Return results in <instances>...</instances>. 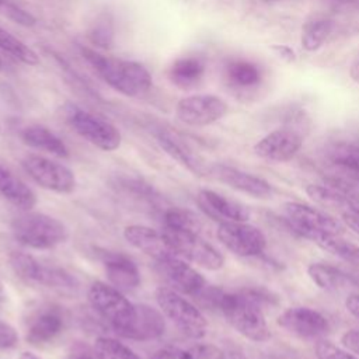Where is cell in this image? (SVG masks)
<instances>
[{"mask_svg":"<svg viewBox=\"0 0 359 359\" xmlns=\"http://www.w3.org/2000/svg\"><path fill=\"white\" fill-rule=\"evenodd\" d=\"M81 57L115 91L126 97H142L150 91V72L139 62L104 55L94 48L79 45Z\"/></svg>","mask_w":359,"mask_h":359,"instance_id":"6da1fadb","label":"cell"},{"mask_svg":"<svg viewBox=\"0 0 359 359\" xmlns=\"http://www.w3.org/2000/svg\"><path fill=\"white\" fill-rule=\"evenodd\" d=\"M271 297L257 289H244L233 293H222L217 299V307L227 323L243 337L254 342H264L271 338L264 316V302Z\"/></svg>","mask_w":359,"mask_h":359,"instance_id":"7a4b0ae2","label":"cell"},{"mask_svg":"<svg viewBox=\"0 0 359 359\" xmlns=\"http://www.w3.org/2000/svg\"><path fill=\"white\" fill-rule=\"evenodd\" d=\"M14 238L29 248L48 250L65 243L69 237L66 226L45 213L27 210L11 223Z\"/></svg>","mask_w":359,"mask_h":359,"instance_id":"3957f363","label":"cell"},{"mask_svg":"<svg viewBox=\"0 0 359 359\" xmlns=\"http://www.w3.org/2000/svg\"><path fill=\"white\" fill-rule=\"evenodd\" d=\"M87 297L91 307L123 338L135 321L136 304L129 302L121 290L104 282L93 283Z\"/></svg>","mask_w":359,"mask_h":359,"instance_id":"277c9868","label":"cell"},{"mask_svg":"<svg viewBox=\"0 0 359 359\" xmlns=\"http://www.w3.org/2000/svg\"><path fill=\"white\" fill-rule=\"evenodd\" d=\"M63 115L69 126L93 146L104 151H112L121 146V132L107 119L73 102L63 105Z\"/></svg>","mask_w":359,"mask_h":359,"instance_id":"5b68a950","label":"cell"},{"mask_svg":"<svg viewBox=\"0 0 359 359\" xmlns=\"http://www.w3.org/2000/svg\"><path fill=\"white\" fill-rule=\"evenodd\" d=\"M154 297L164 317H167L185 337L191 339H202L206 335V318L177 290L160 286L156 289Z\"/></svg>","mask_w":359,"mask_h":359,"instance_id":"8992f818","label":"cell"},{"mask_svg":"<svg viewBox=\"0 0 359 359\" xmlns=\"http://www.w3.org/2000/svg\"><path fill=\"white\" fill-rule=\"evenodd\" d=\"M282 215L292 231L307 240L320 233L344 234L345 231V226L341 220H337L325 210L306 203L285 202L282 205Z\"/></svg>","mask_w":359,"mask_h":359,"instance_id":"52a82bcc","label":"cell"},{"mask_svg":"<svg viewBox=\"0 0 359 359\" xmlns=\"http://www.w3.org/2000/svg\"><path fill=\"white\" fill-rule=\"evenodd\" d=\"M303 126L304 119L293 118L290 123L269 132L261 140H258L254 146L255 154L266 161L275 163L293 158L303 146Z\"/></svg>","mask_w":359,"mask_h":359,"instance_id":"ba28073f","label":"cell"},{"mask_svg":"<svg viewBox=\"0 0 359 359\" xmlns=\"http://www.w3.org/2000/svg\"><path fill=\"white\" fill-rule=\"evenodd\" d=\"M175 255L205 269L217 271L224 265L223 255L202 236L192 230H164Z\"/></svg>","mask_w":359,"mask_h":359,"instance_id":"9c48e42d","label":"cell"},{"mask_svg":"<svg viewBox=\"0 0 359 359\" xmlns=\"http://www.w3.org/2000/svg\"><path fill=\"white\" fill-rule=\"evenodd\" d=\"M21 164L24 171L45 189L69 194L76 187V177L73 171L62 163L39 154H27L21 160Z\"/></svg>","mask_w":359,"mask_h":359,"instance_id":"30bf717a","label":"cell"},{"mask_svg":"<svg viewBox=\"0 0 359 359\" xmlns=\"http://www.w3.org/2000/svg\"><path fill=\"white\" fill-rule=\"evenodd\" d=\"M10 265L14 272L28 280L48 287H74L76 279L62 268L45 265L35 257L25 252H11Z\"/></svg>","mask_w":359,"mask_h":359,"instance_id":"8fae6325","label":"cell"},{"mask_svg":"<svg viewBox=\"0 0 359 359\" xmlns=\"http://www.w3.org/2000/svg\"><path fill=\"white\" fill-rule=\"evenodd\" d=\"M227 104L215 94H191L175 105L177 118L189 126H206L227 114Z\"/></svg>","mask_w":359,"mask_h":359,"instance_id":"7c38bea8","label":"cell"},{"mask_svg":"<svg viewBox=\"0 0 359 359\" xmlns=\"http://www.w3.org/2000/svg\"><path fill=\"white\" fill-rule=\"evenodd\" d=\"M216 234L219 241L238 257H257L266 247L264 233L247 222H222Z\"/></svg>","mask_w":359,"mask_h":359,"instance_id":"4fadbf2b","label":"cell"},{"mask_svg":"<svg viewBox=\"0 0 359 359\" xmlns=\"http://www.w3.org/2000/svg\"><path fill=\"white\" fill-rule=\"evenodd\" d=\"M276 324L285 331L306 339L321 338L330 331V323L327 317L320 311L304 306H296L283 310L278 316Z\"/></svg>","mask_w":359,"mask_h":359,"instance_id":"5bb4252c","label":"cell"},{"mask_svg":"<svg viewBox=\"0 0 359 359\" xmlns=\"http://www.w3.org/2000/svg\"><path fill=\"white\" fill-rule=\"evenodd\" d=\"M63 330V314L57 306L45 304L28 316L25 338L32 345L50 342Z\"/></svg>","mask_w":359,"mask_h":359,"instance_id":"9a60e30c","label":"cell"},{"mask_svg":"<svg viewBox=\"0 0 359 359\" xmlns=\"http://www.w3.org/2000/svg\"><path fill=\"white\" fill-rule=\"evenodd\" d=\"M198 205L201 210L217 222H247L251 216L250 209L231 198L217 194L212 189H202L198 194Z\"/></svg>","mask_w":359,"mask_h":359,"instance_id":"2e32d148","label":"cell"},{"mask_svg":"<svg viewBox=\"0 0 359 359\" xmlns=\"http://www.w3.org/2000/svg\"><path fill=\"white\" fill-rule=\"evenodd\" d=\"M158 265L164 278L174 287V290L192 296H196L205 290V278L189 264H187L184 258L172 255L160 261Z\"/></svg>","mask_w":359,"mask_h":359,"instance_id":"e0dca14e","label":"cell"},{"mask_svg":"<svg viewBox=\"0 0 359 359\" xmlns=\"http://www.w3.org/2000/svg\"><path fill=\"white\" fill-rule=\"evenodd\" d=\"M125 240L157 262L175 255L167 236L151 227L142 224H130L123 230Z\"/></svg>","mask_w":359,"mask_h":359,"instance_id":"ac0fdd59","label":"cell"},{"mask_svg":"<svg viewBox=\"0 0 359 359\" xmlns=\"http://www.w3.org/2000/svg\"><path fill=\"white\" fill-rule=\"evenodd\" d=\"M209 174H212L217 181L229 185L230 188L251 195L254 198H268L272 194V187L268 181L234 167L216 164L210 167Z\"/></svg>","mask_w":359,"mask_h":359,"instance_id":"d6986e66","label":"cell"},{"mask_svg":"<svg viewBox=\"0 0 359 359\" xmlns=\"http://www.w3.org/2000/svg\"><path fill=\"white\" fill-rule=\"evenodd\" d=\"M154 135H156V139H157V143L160 144V147L170 157L177 160L180 164L187 167L194 174L205 175L210 171V168H208L206 163L178 136H175L171 132L164 130V129H158Z\"/></svg>","mask_w":359,"mask_h":359,"instance_id":"ffe728a7","label":"cell"},{"mask_svg":"<svg viewBox=\"0 0 359 359\" xmlns=\"http://www.w3.org/2000/svg\"><path fill=\"white\" fill-rule=\"evenodd\" d=\"M164 314L149 304H136V317L123 338L136 341H150L164 334Z\"/></svg>","mask_w":359,"mask_h":359,"instance_id":"44dd1931","label":"cell"},{"mask_svg":"<svg viewBox=\"0 0 359 359\" xmlns=\"http://www.w3.org/2000/svg\"><path fill=\"white\" fill-rule=\"evenodd\" d=\"M0 194L15 208L25 212L36 203L34 191L3 161H0Z\"/></svg>","mask_w":359,"mask_h":359,"instance_id":"7402d4cb","label":"cell"},{"mask_svg":"<svg viewBox=\"0 0 359 359\" xmlns=\"http://www.w3.org/2000/svg\"><path fill=\"white\" fill-rule=\"evenodd\" d=\"M109 283L118 290H132L140 283V272L136 264L126 255L112 254L104 261Z\"/></svg>","mask_w":359,"mask_h":359,"instance_id":"603a6c76","label":"cell"},{"mask_svg":"<svg viewBox=\"0 0 359 359\" xmlns=\"http://www.w3.org/2000/svg\"><path fill=\"white\" fill-rule=\"evenodd\" d=\"M20 136L22 142L29 147L42 150L45 153H49L52 156L62 157V158L69 156V149L65 144V142L43 125H38V123L28 125L21 130Z\"/></svg>","mask_w":359,"mask_h":359,"instance_id":"cb8c5ba5","label":"cell"},{"mask_svg":"<svg viewBox=\"0 0 359 359\" xmlns=\"http://www.w3.org/2000/svg\"><path fill=\"white\" fill-rule=\"evenodd\" d=\"M307 275L324 290H344L356 285V280L351 275L330 264L313 262L307 266Z\"/></svg>","mask_w":359,"mask_h":359,"instance_id":"d4e9b609","label":"cell"},{"mask_svg":"<svg viewBox=\"0 0 359 359\" xmlns=\"http://www.w3.org/2000/svg\"><path fill=\"white\" fill-rule=\"evenodd\" d=\"M205 69V62L199 56H182L174 60L168 70V77L172 84L187 90L202 80Z\"/></svg>","mask_w":359,"mask_h":359,"instance_id":"484cf974","label":"cell"},{"mask_svg":"<svg viewBox=\"0 0 359 359\" xmlns=\"http://www.w3.org/2000/svg\"><path fill=\"white\" fill-rule=\"evenodd\" d=\"M224 79L236 88L248 90L257 87L262 76L255 63L244 59H231L224 65Z\"/></svg>","mask_w":359,"mask_h":359,"instance_id":"4316f807","label":"cell"},{"mask_svg":"<svg viewBox=\"0 0 359 359\" xmlns=\"http://www.w3.org/2000/svg\"><path fill=\"white\" fill-rule=\"evenodd\" d=\"M310 241L316 243L320 248L338 257L339 259L359 268V247L342 238V234L320 233L314 234Z\"/></svg>","mask_w":359,"mask_h":359,"instance_id":"83f0119b","label":"cell"},{"mask_svg":"<svg viewBox=\"0 0 359 359\" xmlns=\"http://www.w3.org/2000/svg\"><path fill=\"white\" fill-rule=\"evenodd\" d=\"M328 158L339 171L359 180V142L332 144L328 150Z\"/></svg>","mask_w":359,"mask_h":359,"instance_id":"f1b7e54d","label":"cell"},{"mask_svg":"<svg viewBox=\"0 0 359 359\" xmlns=\"http://www.w3.org/2000/svg\"><path fill=\"white\" fill-rule=\"evenodd\" d=\"M332 20L320 15L311 17L302 27V46L309 52L317 50L324 45V42L332 32Z\"/></svg>","mask_w":359,"mask_h":359,"instance_id":"f546056e","label":"cell"},{"mask_svg":"<svg viewBox=\"0 0 359 359\" xmlns=\"http://www.w3.org/2000/svg\"><path fill=\"white\" fill-rule=\"evenodd\" d=\"M306 194L317 203L325 206V208H332L341 213L359 208V205L353 203L351 199L344 196L341 192L334 189L332 187L327 185L325 182L321 184H309L306 187Z\"/></svg>","mask_w":359,"mask_h":359,"instance_id":"4dcf8cb0","label":"cell"},{"mask_svg":"<svg viewBox=\"0 0 359 359\" xmlns=\"http://www.w3.org/2000/svg\"><path fill=\"white\" fill-rule=\"evenodd\" d=\"M87 39L91 45L100 49H109L115 41V21L109 11H102L95 15L87 29Z\"/></svg>","mask_w":359,"mask_h":359,"instance_id":"1f68e13d","label":"cell"},{"mask_svg":"<svg viewBox=\"0 0 359 359\" xmlns=\"http://www.w3.org/2000/svg\"><path fill=\"white\" fill-rule=\"evenodd\" d=\"M0 49L24 65L35 66L39 63V56L36 55V52L31 49L28 45H25L15 35L4 29L1 25H0Z\"/></svg>","mask_w":359,"mask_h":359,"instance_id":"d6a6232c","label":"cell"},{"mask_svg":"<svg viewBox=\"0 0 359 359\" xmlns=\"http://www.w3.org/2000/svg\"><path fill=\"white\" fill-rule=\"evenodd\" d=\"M165 230H192L201 231L202 223L195 213L181 208H170L164 212Z\"/></svg>","mask_w":359,"mask_h":359,"instance_id":"836d02e7","label":"cell"},{"mask_svg":"<svg viewBox=\"0 0 359 359\" xmlns=\"http://www.w3.org/2000/svg\"><path fill=\"white\" fill-rule=\"evenodd\" d=\"M94 351L100 359H140V356L129 346L108 337L97 338L94 342Z\"/></svg>","mask_w":359,"mask_h":359,"instance_id":"e575fe53","label":"cell"},{"mask_svg":"<svg viewBox=\"0 0 359 359\" xmlns=\"http://www.w3.org/2000/svg\"><path fill=\"white\" fill-rule=\"evenodd\" d=\"M196 359H248L243 351L229 346H216L212 344L192 346Z\"/></svg>","mask_w":359,"mask_h":359,"instance_id":"d590c367","label":"cell"},{"mask_svg":"<svg viewBox=\"0 0 359 359\" xmlns=\"http://www.w3.org/2000/svg\"><path fill=\"white\" fill-rule=\"evenodd\" d=\"M0 14L22 27H34L36 24V18L13 0H0Z\"/></svg>","mask_w":359,"mask_h":359,"instance_id":"8d00e7d4","label":"cell"},{"mask_svg":"<svg viewBox=\"0 0 359 359\" xmlns=\"http://www.w3.org/2000/svg\"><path fill=\"white\" fill-rule=\"evenodd\" d=\"M316 356L317 359H359V356L351 353L346 348L344 349L327 339H321L316 344Z\"/></svg>","mask_w":359,"mask_h":359,"instance_id":"74e56055","label":"cell"},{"mask_svg":"<svg viewBox=\"0 0 359 359\" xmlns=\"http://www.w3.org/2000/svg\"><path fill=\"white\" fill-rule=\"evenodd\" d=\"M149 359H196L192 348L182 349L177 346H165L156 351Z\"/></svg>","mask_w":359,"mask_h":359,"instance_id":"f35d334b","label":"cell"},{"mask_svg":"<svg viewBox=\"0 0 359 359\" xmlns=\"http://www.w3.org/2000/svg\"><path fill=\"white\" fill-rule=\"evenodd\" d=\"M18 342L17 331L6 321L0 320V349L13 348Z\"/></svg>","mask_w":359,"mask_h":359,"instance_id":"ab89813d","label":"cell"},{"mask_svg":"<svg viewBox=\"0 0 359 359\" xmlns=\"http://www.w3.org/2000/svg\"><path fill=\"white\" fill-rule=\"evenodd\" d=\"M69 359H100L94 346H90L84 342H76L70 346Z\"/></svg>","mask_w":359,"mask_h":359,"instance_id":"60d3db41","label":"cell"},{"mask_svg":"<svg viewBox=\"0 0 359 359\" xmlns=\"http://www.w3.org/2000/svg\"><path fill=\"white\" fill-rule=\"evenodd\" d=\"M341 344L344 348L359 356V330H349L341 337Z\"/></svg>","mask_w":359,"mask_h":359,"instance_id":"b9f144b4","label":"cell"},{"mask_svg":"<svg viewBox=\"0 0 359 359\" xmlns=\"http://www.w3.org/2000/svg\"><path fill=\"white\" fill-rule=\"evenodd\" d=\"M341 217L345 226H348L351 230L359 234V208H353L341 213Z\"/></svg>","mask_w":359,"mask_h":359,"instance_id":"7bdbcfd3","label":"cell"},{"mask_svg":"<svg viewBox=\"0 0 359 359\" xmlns=\"http://www.w3.org/2000/svg\"><path fill=\"white\" fill-rule=\"evenodd\" d=\"M345 307L355 318L359 320V293L349 294L345 299Z\"/></svg>","mask_w":359,"mask_h":359,"instance_id":"ee69618b","label":"cell"},{"mask_svg":"<svg viewBox=\"0 0 359 359\" xmlns=\"http://www.w3.org/2000/svg\"><path fill=\"white\" fill-rule=\"evenodd\" d=\"M349 74L352 77L353 81L359 83V55L355 57V60L352 62L351 67H349Z\"/></svg>","mask_w":359,"mask_h":359,"instance_id":"f6af8a7d","label":"cell"},{"mask_svg":"<svg viewBox=\"0 0 359 359\" xmlns=\"http://www.w3.org/2000/svg\"><path fill=\"white\" fill-rule=\"evenodd\" d=\"M18 359H41L39 356H36L35 353H32V352H28V351H25V352H21V355H20V358Z\"/></svg>","mask_w":359,"mask_h":359,"instance_id":"bcb514c9","label":"cell"},{"mask_svg":"<svg viewBox=\"0 0 359 359\" xmlns=\"http://www.w3.org/2000/svg\"><path fill=\"white\" fill-rule=\"evenodd\" d=\"M3 70V62H1V59H0V72Z\"/></svg>","mask_w":359,"mask_h":359,"instance_id":"7dc6e473","label":"cell"}]
</instances>
